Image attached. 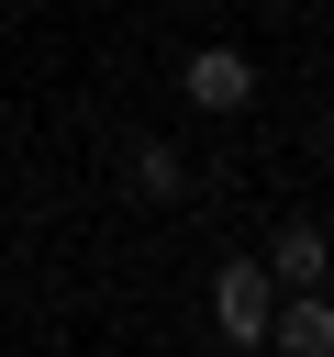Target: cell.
<instances>
[{"label": "cell", "mask_w": 334, "mask_h": 357, "mask_svg": "<svg viewBox=\"0 0 334 357\" xmlns=\"http://www.w3.org/2000/svg\"><path fill=\"white\" fill-rule=\"evenodd\" d=\"M122 167H134V201H178V190H189L178 145H156V134H134V156H122Z\"/></svg>", "instance_id": "obj_5"}, {"label": "cell", "mask_w": 334, "mask_h": 357, "mask_svg": "<svg viewBox=\"0 0 334 357\" xmlns=\"http://www.w3.org/2000/svg\"><path fill=\"white\" fill-rule=\"evenodd\" d=\"M267 346H289V357H334V301H323V290H289V301L267 312Z\"/></svg>", "instance_id": "obj_4"}, {"label": "cell", "mask_w": 334, "mask_h": 357, "mask_svg": "<svg viewBox=\"0 0 334 357\" xmlns=\"http://www.w3.org/2000/svg\"><path fill=\"white\" fill-rule=\"evenodd\" d=\"M178 357H189V346H178Z\"/></svg>", "instance_id": "obj_6"}, {"label": "cell", "mask_w": 334, "mask_h": 357, "mask_svg": "<svg viewBox=\"0 0 334 357\" xmlns=\"http://www.w3.org/2000/svg\"><path fill=\"white\" fill-rule=\"evenodd\" d=\"M267 312H278L267 257H223V268H212V324H223V346H267Z\"/></svg>", "instance_id": "obj_1"}, {"label": "cell", "mask_w": 334, "mask_h": 357, "mask_svg": "<svg viewBox=\"0 0 334 357\" xmlns=\"http://www.w3.org/2000/svg\"><path fill=\"white\" fill-rule=\"evenodd\" d=\"M323 268H334L323 223H278V234H267V279H278V290H323Z\"/></svg>", "instance_id": "obj_3"}, {"label": "cell", "mask_w": 334, "mask_h": 357, "mask_svg": "<svg viewBox=\"0 0 334 357\" xmlns=\"http://www.w3.org/2000/svg\"><path fill=\"white\" fill-rule=\"evenodd\" d=\"M178 89H189V112H245V100H256V56H245V45H189Z\"/></svg>", "instance_id": "obj_2"}]
</instances>
